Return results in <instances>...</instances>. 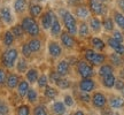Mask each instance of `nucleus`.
Listing matches in <instances>:
<instances>
[{"mask_svg": "<svg viewBox=\"0 0 124 115\" xmlns=\"http://www.w3.org/2000/svg\"><path fill=\"white\" fill-rule=\"evenodd\" d=\"M20 53H18V49L16 47H8L6 49L1 53V57H0V62L4 67L5 69H13L15 65H16V61L20 57Z\"/></svg>", "mask_w": 124, "mask_h": 115, "instance_id": "obj_1", "label": "nucleus"}, {"mask_svg": "<svg viewBox=\"0 0 124 115\" xmlns=\"http://www.w3.org/2000/svg\"><path fill=\"white\" fill-rule=\"evenodd\" d=\"M20 24L23 28L25 35H28L29 37H38L40 35V25L36 21V18L31 16H24L21 20Z\"/></svg>", "mask_w": 124, "mask_h": 115, "instance_id": "obj_2", "label": "nucleus"}, {"mask_svg": "<svg viewBox=\"0 0 124 115\" xmlns=\"http://www.w3.org/2000/svg\"><path fill=\"white\" fill-rule=\"evenodd\" d=\"M60 16L62 18V22H63V25L66 28V31H68L70 35H76L77 33V21H76V17L72 15V14L69 12V10H66V9H60Z\"/></svg>", "mask_w": 124, "mask_h": 115, "instance_id": "obj_3", "label": "nucleus"}, {"mask_svg": "<svg viewBox=\"0 0 124 115\" xmlns=\"http://www.w3.org/2000/svg\"><path fill=\"white\" fill-rule=\"evenodd\" d=\"M85 61L93 65V66H101L106 61V55L102 53H98L93 49H86L84 54Z\"/></svg>", "mask_w": 124, "mask_h": 115, "instance_id": "obj_4", "label": "nucleus"}, {"mask_svg": "<svg viewBox=\"0 0 124 115\" xmlns=\"http://www.w3.org/2000/svg\"><path fill=\"white\" fill-rule=\"evenodd\" d=\"M77 71L83 78H91L94 74L92 66L90 63H87V61H78Z\"/></svg>", "mask_w": 124, "mask_h": 115, "instance_id": "obj_5", "label": "nucleus"}, {"mask_svg": "<svg viewBox=\"0 0 124 115\" xmlns=\"http://www.w3.org/2000/svg\"><path fill=\"white\" fill-rule=\"evenodd\" d=\"M0 17L2 20V22L7 25H13L14 23V15L13 12L9 6L5 5V6H1L0 7Z\"/></svg>", "mask_w": 124, "mask_h": 115, "instance_id": "obj_6", "label": "nucleus"}, {"mask_svg": "<svg viewBox=\"0 0 124 115\" xmlns=\"http://www.w3.org/2000/svg\"><path fill=\"white\" fill-rule=\"evenodd\" d=\"M54 16L55 14L52 10H46L43 12V14L40 15V27L43 28L44 30H49V28L53 23Z\"/></svg>", "mask_w": 124, "mask_h": 115, "instance_id": "obj_7", "label": "nucleus"}, {"mask_svg": "<svg viewBox=\"0 0 124 115\" xmlns=\"http://www.w3.org/2000/svg\"><path fill=\"white\" fill-rule=\"evenodd\" d=\"M89 9L93 15H103L105 12V5L100 0H89Z\"/></svg>", "mask_w": 124, "mask_h": 115, "instance_id": "obj_8", "label": "nucleus"}, {"mask_svg": "<svg viewBox=\"0 0 124 115\" xmlns=\"http://www.w3.org/2000/svg\"><path fill=\"white\" fill-rule=\"evenodd\" d=\"M44 12V7L40 2H30L29 6H28V13H29V16L33 18H38L40 17V15Z\"/></svg>", "mask_w": 124, "mask_h": 115, "instance_id": "obj_9", "label": "nucleus"}, {"mask_svg": "<svg viewBox=\"0 0 124 115\" xmlns=\"http://www.w3.org/2000/svg\"><path fill=\"white\" fill-rule=\"evenodd\" d=\"M60 40H61L62 46L66 49H72L76 44L74 36L70 35L68 31H62L61 35H60Z\"/></svg>", "mask_w": 124, "mask_h": 115, "instance_id": "obj_10", "label": "nucleus"}, {"mask_svg": "<svg viewBox=\"0 0 124 115\" xmlns=\"http://www.w3.org/2000/svg\"><path fill=\"white\" fill-rule=\"evenodd\" d=\"M47 49H48V54L52 58L56 59V58L61 57L62 54V46L55 40H49L48 45H47Z\"/></svg>", "mask_w": 124, "mask_h": 115, "instance_id": "obj_11", "label": "nucleus"}, {"mask_svg": "<svg viewBox=\"0 0 124 115\" xmlns=\"http://www.w3.org/2000/svg\"><path fill=\"white\" fill-rule=\"evenodd\" d=\"M20 81H21V77H20L18 74H15V73H9V74H7L5 85H6L9 90H14V89L17 88Z\"/></svg>", "mask_w": 124, "mask_h": 115, "instance_id": "obj_12", "label": "nucleus"}, {"mask_svg": "<svg viewBox=\"0 0 124 115\" xmlns=\"http://www.w3.org/2000/svg\"><path fill=\"white\" fill-rule=\"evenodd\" d=\"M28 6H29L28 0H14L13 10L16 15H23L28 10Z\"/></svg>", "mask_w": 124, "mask_h": 115, "instance_id": "obj_13", "label": "nucleus"}, {"mask_svg": "<svg viewBox=\"0 0 124 115\" xmlns=\"http://www.w3.org/2000/svg\"><path fill=\"white\" fill-rule=\"evenodd\" d=\"M29 49H31L32 54L38 53L41 51V47H43V41L38 38V37H31L30 39L27 41Z\"/></svg>", "mask_w": 124, "mask_h": 115, "instance_id": "obj_14", "label": "nucleus"}, {"mask_svg": "<svg viewBox=\"0 0 124 115\" xmlns=\"http://www.w3.org/2000/svg\"><path fill=\"white\" fill-rule=\"evenodd\" d=\"M107 44L109 47L114 49V52L117 54H120V55H124V45L120 41H117L116 39H114L113 37H109L108 40H107Z\"/></svg>", "mask_w": 124, "mask_h": 115, "instance_id": "obj_15", "label": "nucleus"}, {"mask_svg": "<svg viewBox=\"0 0 124 115\" xmlns=\"http://www.w3.org/2000/svg\"><path fill=\"white\" fill-rule=\"evenodd\" d=\"M95 88V83L92 78H83L79 83V89L82 92H91Z\"/></svg>", "mask_w": 124, "mask_h": 115, "instance_id": "obj_16", "label": "nucleus"}, {"mask_svg": "<svg viewBox=\"0 0 124 115\" xmlns=\"http://www.w3.org/2000/svg\"><path fill=\"white\" fill-rule=\"evenodd\" d=\"M69 62L67 61V60H61V61L58 62V65H56V68H55V71L58 73L59 75L61 76V77H64L69 74Z\"/></svg>", "mask_w": 124, "mask_h": 115, "instance_id": "obj_17", "label": "nucleus"}, {"mask_svg": "<svg viewBox=\"0 0 124 115\" xmlns=\"http://www.w3.org/2000/svg\"><path fill=\"white\" fill-rule=\"evenodd\" d=\"M61 32H62V25H61V23H60V21H59L58 16L55 15L53 20V23H52V25L49 28V33H51L52 37H58V36L61 35Z\"/></svg>", "mask_w": 124, "mask_h": 115, "instance_id": "obj_18", "label": "nucleus"}, {"mask_svg": "<svg viewBox=\"0 0 124 115\" xmlns=\"http://www.w3.org/2000/svg\"><path fill=\"white\" fill-rule=\"evenodd\" d=\"M90 14H91V12H90V9L87 8L85 5H79V6L75 7V15L78 18H80V20L89 18Z\"/></svg>", "mask_w": 124, "mask_h": 115, "instance_id": "obj_19", "label": "nucleus"}, {"mask_svg": "<svg viewBox=\"0 0 124 115\" xmlns=\"http://www.w3.org/2000/svg\"><path fill=\"white\" fill-rule=\"evenodd\" d=\"M29 89H30V83H29L27 80H22V78H21V81H20V83H18V85H17V88H16V91H17L18 96L21 98H25L28 91H29Z\"/></svg>", "mask_w": 124, "mask_h": 115, "instance_id": "obj_20", "label": "nucleus"}, {"mask_svg": "<svg viewBox=\"0 0 124 115\" xmlns=\"http://www.w3.org/2000/svg\"><path fill=\"white\" fill-rule=\"evenodd\" d=\"M15 43V37L14 35L12 33V31L9 30H6L4 32V35H2V45H4L6 49H8V47H12Z\"/></svg>", "mask_w": 124, "mask_h": 115, "instance_id": "obj_21", "label": "nucleus"}, {"mask_svg": "<svg viewBox=\"0 0 124 115\" xmlns=\"http://www.w3.org/2000/svg\"><path fill=\"white\" fill-rule=\"evenodd\" d=\"M9 30L12 31V33L14 35L15 37V40H22L24 38V36H25V32L23 30V28L21 27V24L17 23V24H13Z\"/></svg>", "mask_w": 124, "mask_h": 115, "instance_id": "obj_22", "label": "nucleus"}, {"mask_svg": "<svg viewBox=\"0 0 124 115\" xmlns=\"http://www.w3.org/2000/svg\"><path fill=\"white\" fill-rule=\"evenodd\" d=\"M92 102L95 107H98V108H102V107H105V105H106L107 99L102 93L97 92V93H94V96L92 97Z\"/></svg>", "mask_w": 124, "mask_h": 115, "instance_id": "obj_23", "label": "nucleus"}, {"mask_svg": "<svg viewBox=\"0 0 124 115\" xmlns=\"http://www.w3.org/2000/svg\"><path fill=\"white\" fill-rule=\"evenodd\" d=\"M15 68H16V71L18 74H25L29 69V66H28V61L25 58H18L17 61H16V65H15Z\"/></svg>", "mask_w": 124, "mask_h": 115, "instance_id": "obj_24", "label": "nucleus"}, {"mask_svg": "<svg viewBox=\"0 0 124 115\" xmlns=\"http://www.w3.org/2000/svg\"><path fill=\"white\" fill-rule=\"evenodd\" d=\"M38 77H39V73H38V69H36V68H29L28 71L25 73V80L30 84H35L38 80Z\"/></svg>", "mask_w": 124, "mask_h": 115, "instance_id": "obj_25", "label": "nucleus"}, {"mask_svg": "<svg viewBox=\"0 0 124 115\" xmlns=\"http://www.w3.org/2000/svg\"><path fill=\"white\" fill-rule=\"evenodd\" d=\"M77 33L82 38H87L90 36V27L86 22H80L79 28H77Z\"/></svg>", "mask_w": 124, "mask_h": 115, "instance_id": "obj_26", "label": "nucleus"}, {"mask_svg": "<svg viewBox=\"0 0 124 115\" xmlns=\"http://www.w3.org/2000/svg\"><path fill=\"white\" fill-rule=\"evenodd\" d=\"M52 111L54 112V114L56 115H63L66 113V105H64V102L55 101L52 105Z\"/></svg>", "mask_w": 124, "mask_h": 115, "instance_id": "obj_27", "label": "nucleus"}, {"mask_svg": "<svg viewBox=\"0 0 124 115\" xmlns=\"http://www.w3.org/2000/svg\"><path fill=\"white\" fill-rule=\"evenodd\" d=\"M113 71H114V68L111 65H108V63H102L100 68H99V75L101 76V77H105L107 75H110L113 74Z\"/></svg>", "mask_w": 124, "mask_h": 115, "instance_id": "obj_28", "label": "nucleus"}, {"mask_svg": "<svg viewBox=\"0 0 124 115\" xmlns=\"http://www.w3.org/2000/svg\"><path fill=\"white\" fill-rule=\"evenodd\" d=\"M89 27L91 28L94 32H99V31L101 30V28H102V22L97 17V16H95V17H91L90 18Z\"/></svg>", "mask_w": 124, "mask_h": 115, "instance_id": "obj_29", "label": "nucleus"}, {"mask_svg": "<svg viewBox=\"0 0 124 115\" xmlns=\"http://www.w3.org/2000/svg\"><path fill=\"white\" fill-rule=\"evenodd\" d=\"M25 98H27V100L29 104H35V102H37V100H38V92H37V90H35L33 88H30L27 93V96H25Z\"/></svg>", "mask_w": 124, "mask_h": 115, "instance_id": "obj_30", "label": "nucleus"}, {"mask_svg": "<svg viewBox=\"0 0 124 115\" xmlns=\"http://www.w3.org/2000/svg\"><path fill=\"white\" fill-rule=\"evenodd\" d=\"M91 44H92L93 47L95 49H98V51H103L105 47H106L105 41H103L101 38H98V37H93L92 39H91Z\"/></svg>", "mask_w": 124, "mask_h": 115, "instance_id": "obj_31", "label": "nucleus"}, {"mask_svg": "<svg viewBox=\"0 0 124 115\" xmlns=\"http://www.w3.org/2000/svg\"><path fill=\"white\" fill-rule=\"evenodd\" d=\"M44 96L46 98H48V99H55V98L58 97V90L54 89L53 86L47 85V86L44 89Z\"/></svg>", "mask_w": 124, "mask_h": 115, "instance_id": "obj_32", "label": "nucleus"}, {"mask_svg": "<svg viewBox=\"0 0 124 115\" xmlns=\"http://www.w3.org/2000/svg\"><path fill=\"white\" fill-rule=\"evenodd\" d=\"M115 76L110 74V75H107L105 77H102V84L105 85L106 88L110 89V88H114V84H115Z\"/></svg>", "mask_w": 124, "mask_h": 115, "instance_id": "obj_33", "label": "nucleus"}, {"mask_svg": "<svg viewBox=\"0 0 124 115\" xmlns=\"http://www.w3.org/2000/svg\"><path fill=\"white\" fill-rule=\"evenodd\" d=\"M113 20H114V22L116 23V25H118L120 29L124 30V14L120 13V12H115Z\"/></svg>", "mask_w": 124, "mask_h": 115, "instance_id": "obj_34", "label": "nucleus"}, {"mask_svg": "<svg viewBox=\"0 0 124 115\" xmlns=\"http://www.w3.org/2000/svg\"><path fill=\"white\" fill-rule=\"evenodd\" d=\"M102 27L106 31H114V27H115V22L114 20L110 17H105L102 21Z\"/></svg>", "mask_w": 124, "mask_h": 115, "instance_id": "obj_35", "label": "nucleus"}, {"mask_svg": "<svg viewBox=\"0 0 124 115\" xmlns=\"http://www.w3.org/2000/svg\"><path fill=\"white\" fill-rule=\"evenodd\" d=\"M31 114V109L30 106L27 104H23L16 108V115H30Z\"/></svg>", "mask_w": 124, "mask_h": 115, "instance_id": "obj_36", "label": "nucleus"}, {"mask_svg": "<svg viewBox=\"0 0 124 115\" xmlns=\"http://www.w3.org/2000/svg\"><path fill=\"white\" fill-rule=\"evenodd\" d=\"M124 105V100L121 97H114L111 98L110 100V107L114 108V109H118L121 107H123Z\"/></svg>", "mask_w": 124, "mask_h": 115, "instance_id": "obj_37", "label": "nucleus"}, {"mask_svg": "<svg viewBox=\"0 0 124 115\" xmlns=\"http://www.w3.org/2000/svg\"><path fill=\"white\" fill-rule=\"evenodd\" d=\"M48 82H49L48 77L43 74V75H40L39 77H38V80H37V82H36V83H37V85H38V88L45 89L47 85H48Z\"/></svg>", "mask_w": 124, "mask_h": 115, "instance_id": "obj_38", "label": "nucleus"}, {"mask_svg": "<svg viewBox=\"0 0 124 115\" xmlns=\"http://www.w3.org/2000/svg\"><path fill=\"white\" fill-rule=\"evenodd\" d=\"M109 60H110V62H111V65H114V66H116V67H118V66H121L122 65V59H121V55L120 54H117V53H111L110 54V57H109Z\"/></svg>", "mask_w": 124, "mask_h": 115, "instance_id": "obj_39", "label": "nucleus"}, {"mask_svg": "<svg viewBox=\"0 0 124 115\" xmlns=\"http://www.w3.org/2000/svg\"><path fill=\"white\" fill-rule=\"evenodd\" d=\"M9 112H10L9 105L6 102V100H4L2 98H0V114L8 115Z\"/></svg>", "mask_w": 124, "mask_h": 115, "instance_id": "obj_40", "label": "nucleus"}, {"mask_svg": "<svg viewBox=\"0 0 124 115\" xmlns=\"http://www.w3.org/2000/svg\"><path fill=\"white\" fill-rule=\"evenodd\" d=\"M55 84L58 85V88L62 89V90H66V89L70 88V82H69V80L63 78V77H60V78L56 81V83H55Z\"/></svg>", "mask_w": 124, "mask_h": 115, "instance_id": "obj_41", "label": "nucleus"}, {"mask_svg": "<svg viewBox=\"0 0 124 115\" xmlns=\"http://www.w3.org/2000/svg\"><path fill=\"white\" fill-rule=\"evenodd\" d=\"M21 54H22V57L25 58V59H29V58L32 57V52H31V49H29L28 43H24V44L22 45V47H21Z\"/></svg>", "mask_w": 124, "mask_h": 115, "instance_id": "obj_42", "label": "nucleus"}, {"mask_svg": "<svg viewBox=\"0 0 124 115\" xmlns=\"http://www.w3.org/2000/svg\"><path fill=\"white\" fill-rule=\"evenodd\" d=\"M33 115H48V112L44 105H37L33 108Z\"/></svg>", "mask_w": 124, "mask_h": 115, "instance_id": "obj_43", "label": "nucleus"}, {"mask_svg": "<svg viewBox=\"0 0 124 115\" xmlns=\"http://www.w3.org/2000/svg\"><path fill=\"white\" fill-rule=\"evenodd\" d=\"M6 77H7V73L5 70L4 67H0V86L5 85L6 83Z\"/></svg>", "mask_w": 124, "mask_h": 115, "instance_id": "obj_44", "label": "nucleus"}, {"mask_svg": "<svg viewBox=\"0 0 124 115\" xmlns=\"http://www.w3.org/2000/svg\"><path fill=\"white\" fill-rule=\"evenodd\" d=\"M113 38L116 39L117 41H120V43H123V40H124V37H123V35H122V32H120L118 30L113 31Z\"/></svg>", "mask_w": 124, "mask_h": 115, "instance_id": "obj_45", "label": "nucleus"}, {"mask_svg": "<svg viewBox=\"0 0 124 115\" xmlns=\"http://www.w3.org/2000/svg\"><path fill=\"white\" fill-rule=\"evenodd\" d=\"M114 86H115L116 90L122 91V90L124 89V81L122 80V78H120V80H115V84H114Z\"/></svg>", "mask_w": 124, "mask_h": 115, "instance_id": "obj_46", "label": "nucleus"}, {"mask_svg": "<svg viewBox=\"0 0 124 115\" xmlns=\"http://www.w3.org/2000/svg\"><path fill=\"white\" fill-rule=\"evenodd\" d=\"M61 76L59 75L56 71H51V74H49V78L48 81H51V82H53V83H56V81L60 78Z\"/></svg>", "mask_w": 124, "mask_h": 115, "instance_id": "obj_47", "label": "nucleus"}, {"mask_svg": "<svg viewBox=\"0 0 124 115\" xmlns=\"http://www.w3.org/2000/svg\"><path fill=\"white\" fill-rule=\"evenodd\" d=\"M79 98H80V100L84 101V102H90L91 101V97L89 96V93L87 92H82L79 94Z\"/></svg>", "mask_w": 124, "mask_h": 115, "instance_id": "obj_48", "label": "nucleus"}, {"mask_svg": "<svg viewBox=\"0 0 124 115\" xmlns=\"http://www.w3.org/2000/svg\"><path fill=\"white\" fill-rule=\"evenodd\" d=\"M64 105L68 107H70L74 105V99H72V97H70V96H66L64 97Z\"/></svg>", "mask_w": 124, "mask_h": 115, "instance_id": "obj_49", "label": "nucleus"}, {"mask_svg": "<svg viewBox=\"0 0 124 115\" xmlns=\"http://www.w3.org/2000/svg\"><path fill=\"white\" fill-rule=\"evenodd\" d=\"M82 2H83V0H68V5L74 6V7H77V6L82 5Z\"/></svg>", "mask_w": 124, "mask_h": 115, "instance_id": "obj_50", "label": "nucleus"}, {"mask_svg": "<svg viewBox=\"0 0 124 115\" xmlns=\"http://www.w3.org/2000/svg\"><path fill=\"white\" fill-rule=\"evenodd\" d=\"M118 7L122 12H124V0H118Z\"/></svg>", "mask_w": 124, "mask_h": 115, "instance_id": "obj_51", "label": "nucleus"}, {"mask_svg": "<svg viewBox=\"0 0 124 115\" xmlns=\"http://www.w3.org/2000/svg\"><path fill=\"white\" fill-rule=\"evenodd\" d=\"M74 115H84V113H83V112H82V111H77V112H76V113H75V114H74Z\"/></svg>", "mask_w": 124, "mask_h": 115, "instance_id": "obj_52", "label": "nucleus"}, {"mask_svg": "<svg viewBox=\"0 0 124 115\" xmlns=\"http://www.w3.org/2000/svg\"><path fill=\"white\" fill-rule=\"evenodd\" d=\"M121 78H122V80H124V69H122V70H121Z\"/></svg>", "mask_w": 124, "mask_h": 115, "instance_id": "obj_53", "label": "nucleus"}, {"mask_svg": "<svg viewBox=\"0 0 124 115\" xmlns=\"http://www.w3.org/2000/svg\"><path fill=\"white\" fill-rule=\"evenodd\" d=\"M36 1H37V2H40V4H41V2H45L46 0H36Z\"/></svg>", "mask_w": 124, "mask_h": 115, "instance_id": "obj_54", "label": "nucleus"}, {"mask_svg": "<svg viewBox=\"0 0 124 115\" xmlns=\"http://www.w3.org/2000/svg\"><path fill=\"white\" fill-rule=\"evenodd\" d=\"M100 1H101L102 4H105V2H107V1H108V0H100Z\"/></svg>", "mask_w": 124, "mask_h": 115, "instance_id": "obj_55", "label": "nucleus"}, {"mask_svg": "<svg viewBox=\"0 0 124 115\" xmlns=\"http://www.w3.org/2000/svg\"><path fill=\"white\" fill-rule=\"evenodd\" d=\"M2 23L4 22H2V20H1V17H0V27H1V24H2Z\"/></svg>", "mask_w": 124, "mask_h": 115, "instance_id": "obj_56", "label": "nucleus"}, {"mask_svg": "<svg viewBox=\"0 0 124 115\" xmlns=\"http://www.w3.org/2000/svg\"><path fill=\"white\" fill-rule=\"evenodd\" d=\"M123 63H124V59H123Z\"/></svg>", "mask_w": 124, "mask_h": 115, "instance_id": "obj_57", "label": "nucleus"}, {"mask_svg": "<svg viewBox=\"0 0 124 115\" xmlns=\"http://www.w3.org/2000/svg\"><path fill=\"white\" fill-rule=\"evenodd\" d=\"M0 115H4V114H0Z\"/></svg>", "mask_w": 124, "mask_h": 115, "instance_id": "obj_58", "label": "nucleus"}]
</instances>
